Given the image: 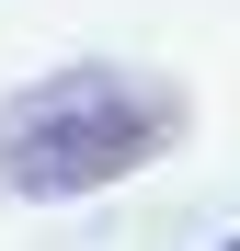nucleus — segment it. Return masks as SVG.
Wrapping results in <instances>:
<instances>
[{
  "instance_id": "nucleus-1",
  "label": "nucleus",
  "mask_w": 240,
  "mask_h": 251,
  "mask_svg": "<svg viewBox=\"0 0 240 251\" xmlns=\"http://www.w3.org/2000/svg\"><path fill=\"white\" fill-rule=\"evenodd\" d=\"M172 137H183V92L172 80L57 69L34 92H12V114H0V183L12 194H92V183L149 172Z\"/></svg>"
},
{
  "instance_id": "nucleus-2",
  "label": "nucleus",
  "mask_w": 240,
  "mask_h": 251,
  "mask_svg": "<svg viewBox=\"0 0 240 251\" xmlns=\"http://www.w3.org/2000/svg\"><path fill=\"white\" fill-rule=\"evenodd\" d=\"M217 251H240V240H217Z\"/></svg>"
}]
</instances>
